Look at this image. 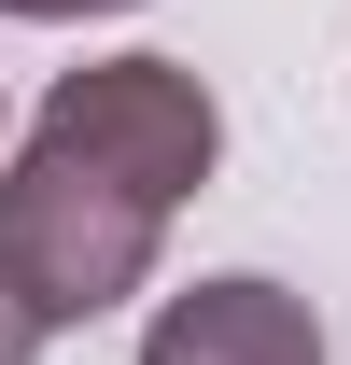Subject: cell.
<instances>
[{"label":"cell","instance_id":"obj_1","mask_svg":"<svg viewBox=\"0 0 351 365\" xmlns=\"http://www.w3.org/2000/svg\"><path fill=\"white\" fill-rule=\"evenodd\" d=\"M155 239H169V211L127 197L113 169H85V155H56V140H29L0 169V281L43 309V337L127 309L141 281H155Z\"/></svg>","mask_w":351,"mask_h":365},{"label":"cell","instance_id":"obj_2","mask_svg":"<svg viewBox=\"0 0 351 365\" xmlns=\"http://www.w3.org/2000/svg\"><path fill=\"white\" fill-rule=\"evenodd\" d=\"M29 140L113 169L127 197H155V211H183V197L225 169V113H211V85H197L183 56H85V71H56L43 113H29Z\"/></svg>","mask_w":351,"mask_h":365},{"label":"cell","instance_id":"obj_3","mask_svg":"<svg viewBox=\"0 0 351 365\" xmlns=\"http://www.w3.org/2000/svg\"><path fill=\"white\" fill-rule=\"evenodd\" d=\"M141 365H323V323H309L295 281L225 267V281H183L169 309L141 323Z\"/></svg>","mask_w":351,"mask_h":365},{"label":"cell","instance_id":"obj_4","mask_svg":"<svg viewBox=\"0 0 351 365\" xmlns=\"http://www.w3.org/2000/svg\"><path fill=\"white\" fill-rule=\"evenodd\" d=\"M29 351H43V309H29V295L0 281V365H29Z\"/></svg>","mask_w":351,"mask_h":365},{"label":"cell","instance_id":"obj_5","mask_svg":"<svg viewBox=\"0 0 351 365\" xmlns=\"http://www.w3.org/2000/svg\"><path fill=\"white\" fill-rule=\"evenodd\" d=\"M0 14H29V29H71V14H127V0H0Z\"/></svg>","mask_w":351,"mask_h":365}]
</instances>
